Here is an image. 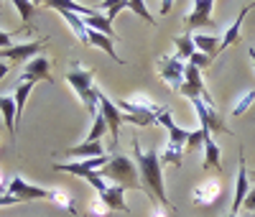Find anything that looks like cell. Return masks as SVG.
Here are the masks:
<instances>
[{
  "instance_id": "1",
  "label": "cell",
  "mask_w": 255,
  "mask_h": 217,
  "mask_svg": "<svg viewBox=\"0 0 255 217\" xmlns=\"http://www.w3.org/2000/svg\"><path fill=\"white\" fill-rule=\"evenodd\" d=\"M133 156H135V166L140 171V177H143V184L148 187V192L153 194V200L156 205L161 207H171V202H168L166 197V187H163V166H161V154L156 148L151 151H145L143 154V148L138 141H133Z\"/></svg>"
},
{
  "instance_id": "2",
  "label": "cell",
  "mask_w": 255,
  "mask_h": 217,
  "mask_svg": "<svg viewBox=\"0 0 255 217\" xmlns=\"http://www.w3.org/2000/svg\"><path fill=\"white\" fill-rule=\"evenodd\" d=\"M100 177L108 182V184L120 187V189H143V192H148V187L138 179V177H140L138 166L128 159V156H123V154L110 156V164L102 169Z\"/></svg>"
},
{
  "instance_id": "3",
  "label": "cell",
  "mask_w": 255,
  "mask_h": 217,
  "mask_svg": "<svg viewBox=\"0 0 255 217\" xmlns=\"http://www.w3.org/2000/svg\"><path fill=\"white\" fill-rule=\"evenodd\" d=\"M67 82L72 84V90L79 95L82 105L87 107V113L95 118L100 113V90L95 87V74L90 69H84L79 61H72V67L67 72Z\"/></svg>"
},
{
  "instance_id": "4",
  "label": "cell",
  "mask_w": 255,
  "mask_h": 217,
  "mask_svg": "<svg viewBox=\"0 0 255 217\" xmlns=\"http://www.w3.org/2000/svg\"><path fill=\"white\" fill-rule=\"evenodd\" d=\"M179 92L184 97H189V100H204L207 105H215V100H212L207 84L202 79V72L194 67V64H186V69H184V84H181Z\"/></svg>"
},
{
  "instance_id": "5",
  "label": "cell",
  "mask_w": 255,
  "mask_h": 217,
  "mask_svg": "<svg viewBox=\"0 0 255 217\" xmlns=\"http://www.w3.org/2000/svg\"><path fill=\"white\" fill-rule=\"evenodd\" d=\"M156 67H158V77L171 87V90H181L184 84V69L186 64L179 59V56H158L156 59Z\"/></svg>"
},
{
  "instance_id": "6",
  "label": "cell",
  "mask_w": 255,
  "mask_h": 217,
  "mask_svg": "<svg viewBox=\"0 0 255 217\" xmlns=\"http://www.w3.org/2000/svg\"><path fill=\"white\" fill-rule=\"evenodd\" d=\"M191 105H194V110H197V115H199V125H207L212 133H232V130L227 128V123H225V118L217 113V107L215 105H207L204 100H191Z\"/></svg>"
},
{
  "instance_id": "7",
  "label": "cell",
  "mask_w": 255,
  "mask_h": 217,
  "mask_svg": "<svg viewBox=\"0 0 255 217\" xmlns=\"http://www.w3.org/2000/svg\"><path fill=\"white\" fill-rule=\"evenodd\" d=\"M5 194L15 197L18 202H31V200H49L51 189H41V187H33V184L23 182V177H13L5 187Z\"/></svg>"
},
{
  "instance_id": "8",
  "label": "cell",
  "mask_w": 255,
  "mask_h": 217,
  "mask_svg": "<svg viewBox=\"0 0 255 217\" xmlns=\"http://www.w3.org/2000/svg\"><path fill=\"white\" fill-rule=\"evenodd\" d=\"M110 164V156H97V159H82V161H72V164H54V171H64V174H74V177H87L90 171L105 169Z\"/></svg>"
},
{
  "instance_id": "9",
  "label": "cell",
  "mask_w": 255,
  "mask_h": 217,
  "mask_svg": "<svg viewBox=\"0 0 255 217\" xmlns=\"http://www.w3.org/2000/svg\"><path fill=\"white\" fill-rule=\"evenodd\" d=\"M222 192V182L220 179H204L194 187V192H191V202H194L197 207H209L215 205L217 197Z\"/></svg>"
},
{
  "instance_id": "10",
  "label": "cell",
  "mask_w": 255,
  "mask_h": 217,
  "mask_svg": "<svg viewBox=\"0 0 255 217\" xmlns=\"http://www.w3.org/2000/svg\"><path fill=\"white\" fill-rule=\"evenodd\" d=\"M49 38H41V41H28V43H15V46L10 49H3L0 51V59H8V61H31L33 54L41 51V46H44Z\"/></svg>"
},
{
  "instance_id": "11",
  "label": "cell",
  "mask_w": 255,
  "mask_h": 217,
  "mask_svg": "<svg viewBox=\"0 0 255 217\" xmlns=\"http://www.w3.org/2000/svg\"><path fill=\"white\" fill-rule=\"evenodd\" d=\"M212 8H215L212 0H197V3H194V13L186 18V31L184 33H191L197 28L212 26Z\"/></svg>"
},
{
  "instance_id": "12",
  "label": "cell",
  "mask_w": 255,
  "mask_h": 217,
  "mask_svg": "<svg viewBox=\"0 0 255 217\" xmlns=\"http://www.w3.org/2000/svg\"><path fill=\"white\" fill-rule=\"evenodd\" d=\"M20 79H28V82H51V74H49V59L46 56H33L26 67H23V74Z\"/></svg>"
},
{
  "instance_id": "13",
  "label": "cell",
  "mask_w": 255,
  "mask_h": 217,
  "mask_svg": "<svg viewBox=\"0 0 255 217\" xmlns=\"http://www.w3.org/2000/svg\"><path fill=\"white\" fill-rule=\"evenodd\" d=\"M255 3H248V5H243L240 8V13H238V18L232 20V26L222 33V46H220V54L227 49V46H232V43H238L240 41V33H243V20H245V13H250V8H253Z\"/></svg>"
},
{
  "instance_id": "14",
  "label": "cell",
  "mask_w": 255,
  "mask_h": 217,
  "mask_svg": "<svg viewBox=\"0 0 255 217\" xmlns=\"http://www.w3.org/2000/svg\"><path fill=\"white\" fill-rule=\"evenodd\" d=\"M0 115H3L8 133L15 141V133H18V107H15V100L10 95H0Z\"/></svg>"
},
{
  "instance_id": "15",
  "label": "cell",
  "mask_w": 255,
  "mask_h": 217,
  "mask_svg": "<svg viewBox=\"0 0 255 217\" xmlns=\"http://www.w3.org/2000/svg\"><path fill=\"white\" fill-rule=\"evenodd\" d=\"M194 46L197 51L207 54L212 61L220 56V46H222V36H212V33H194Z\"/></svg>"
},
{
  "instance_id": "16",
  "label": "cell",
  "mask_w": 255,
  "mask_h": 217,
  "mask_svg": "<svg viewBox=\"0 0 255 217\" xmlns=\"http://www.w3.org/2000/svg\"><path fill=\"white\" fill-rule=\"evenodd\" d=\"M248 197V171H245V159H240L238 166V182H235V200H232V215H238L245 205Z\"/></svg>"
},
{
  "instance_id": "17",
  "label": "cell",
  "mask_w": 255,
  "mask_h": 217,
  "mask_svg": "<svg viewBox=\"0 0 255 217\" xmlns=\"http://www.w3.org/2000/svg\"><path fill=\"white\" fill-rule=\"evenodd\" d=\"M204 169H215L217 174H222V151H220V146L215 143V138H207V143H204V164H202Z\"/></svg>"
},
{
  "instance_id": "18",
  "label": "cell",
  "mask_w": 255,
  "mask_h": 217,
  "mask_svg": "<svg viewBox=\"0 0 255 217\" xmlns=\"http://www.w3.org/2000/svg\"><path fill=\"white\" fill-rule=\"evenodd\" d=\"M84 23H87V28H92V31H100V33H105L108 38H113L115 41V31H113V23L108 20V15L105 13H95V15H90V18H84Z\"/></svg>"
},
{
  "instance_id": "19",
  "label": "cell",
  "mask_w": 255,
  "mask_h": 217,
  "mask_svg": "<svg viewBox=\"0 0 255 217\" xmlns=\"http://www.w3.org/2000/svg\"><path fill=\"white\" fill-rule=\"evenodd\" d=\"M90 46H97V49H102L105 54H110L118 64H125L118 54H115V46H113V38H108V36H105V33H100V31H92L90 28Z\"/></svg>"
},
{
  "instance_id": "20",
  "label": "cell",
  "mask_w": 255,
  "mask_h": 217,
  "mask_svg": "<svg viewBox=\"0 0 255 217\" xmlns=\"http://www.w3.org/2000/svg\"><path fill=\"white\" fill-rule=\"evenodd\" d=\"M33 87H36V82H28V79H18V84H15L13 100H15V107H18V123H20V113H23L26 100H28V95H31Z\"/></svg>"
},
{
  "instance_id": "21",
  "label": "cell",
  "mask_w": 255,
  "mask_h": 217,
  "mask_svg": "<svg viewBox=\"0 0 255 217\" xmlns=\"http://www.w3.org/2000/svg\"><path fill=\"white\" fill-rule=\"evenodd\" d=\"M67 154H69V156H92V159L108 156V154H105V148H102V141H100V143L84 141V143H79V146H74V148H67Z\"/></svg>"
},
{
  "instance_id": "22",
  "label": "cell",
  "mask_w": 255,
  "mask_h": 217,
  "mask_svg": "<svg viewBox=\"0 0 255 217\" xmlns=\"http://www.w3.org/2000/svg\"><path fill=\"white\" fill-rule=\"evenodd\" d=\"M184 154H186V148L184 146H179V143H168L166 148H163V154H161V166H166V164H174V166H184Z\"/></svg>"
},
{
  "instance_id": "23",
  "label": "cell",
  "mask_w": 255,
  "mask_h": 217,
  "mask_svg": "<svg viewBox=\"0 0 255 217\" xmlns=\"http://www.w3.org/2000/svg\"><path fill=\"white\" fill-rule=\"evenodd\" d=\"M209 136H212V130L207 125H199L197 130H191V136L186 141V154H194L197 148H204V143H207Z\"/></svg>"
},
{
  "instance_id": "24",
  "label": "cell",
  "mask_w": 255,
  "mask_h": 217,
  "mask_svg": "<svg viewBox=\"0 0 255 217\" xmlns=\"http://www.w3.org/2000/svg\"><path fill=\"white\" fill-rule=\"evenodd\" d=\"M176 49H179V59L186 64L191 56H194L197 54V46H194V36H191V33H184V36H179L176 38Z\"/></svg>"
},
{
  "instance_id": "25",
  "label": "cell",
  "mask_w": 255,
  "mask_h": 217,
  "mask_svg": "<svg viewBox=\"0 0 255 217\" xmlns=\"http://www.w3.org/2000/svg\"><path fill=\"white\" fill-rule=\"evenodd\" d=\"M49 200H51L56 207L67 210L69 215H74V212H77V210H74V202H72V197H69V192H64V189H59V187H54V189H51Z\"/></svg>"
},
{
  "instance_id": "26",
  "label": "cell",
  "mask_w": 255,
  "mask_h": 217,
  "mask_svg": "<svg viewBox=\"0 0 255 217\" xmlns=\"http://www.w3.org/2000/svg\"><path fill=\"white\" fill-rule=\"evenodd\" d=\"M105 130H108V120H105V115H102V113H97V115L92 118V128H90V136H87V141L100 143Z\"/></svg>"
},
{
  "instance_id": "27",
  "label": "cell",
  "mask_w": 255,
  "mask_h": 217,
  "mask_svg": "<svg viewBox=\"0 0 255 217\" xmlns=\"http://www.w3.org/2000/svg\"><path fill=\"white\" fill-rule=\"evenodd\" d=\"M13 5L18 8L20 18H23V23L28 26V23H31V18H33V13H36V8H38V3H28V0H15Z\"/></svg>"
},
{
  "instance_id": "28",
  "label": "cell",
  "mask_w": 255,
  "mask_h": 217,
  "mask_svg": "<svg viewBox=\"0 0 255 217\" xmlns=\"http://www.w3.org/2000/svg\"><path fill=\"white\" fill-rule=\"evenodd\" d=\"M255 102V90H248L245 95H240V100L235 102V107H232V115H235V118H240L245 110H248V107Z\"/></svg>"
},
{
  "instance_id": "29",
  "label": "cell",
  "mask_w": 255,
  "mask_h": 217,
  "mask_svg": "<svg viewBox=\"0 0 255 217\" xmlns=\"http://www.w3.org/2000/svg\"><path fill=\"white\" fill-rule=\"evenodd\" d=\"M128 8H130L135 15H140L143 20H148V23H156V18L148 13V5L145 3H140V0H128Z\"/></svg>"
},
{
  "instance_id": "30",
  "label": "cell",
  "mask_w": 255,
  "mask_h": 217,
  "mask_svg": "<svg viewBox=\"0 0 255 217\" xmlns=\"http://www.w3.org/2000/svg\"><path fill=\"white\" fill-rule=\"evenodd\" d=\"M90 212H92V215H100V217H110V212H113V210H110L108 205H105L100 197H95V200L90 202Z\"/></svg>"
},
{
  "instance_id": "31",
  "label": "cell",
  "mask_w": 255,
  "mask_h": 217,
  "mask_svg": "<svg viewBox=\"0 0 255 217\" xmlns=\"http://www.w3.org/2000/svg\"><path fill=\"white\" fill-rule=\"evenodd\" d=\"M186 64H194V67H197L199 72H204V69L209 67V64H212V59H209L207 54H202V51H197V54H194V56H191V59H189Z\"/></svg>"
},
{
  "instance_id": "32",
  "label": "cell",
  "mask_w": 255,
  "mask_h": 217,
  "mask_svg": "<svg viewBox=\"0 0 255 217\" xmlns=\"http://www.w3.org/2000/svg\"><path fill=\"white\" fill-rule=\"evenodd\" d=\"M10 46H15V43H13V36L0 28V51H3V49H10Z\"/></svg>"
},
{
  "instance_id": "33",
  "label": "cell",
  "mask_w": 255,
  "mask_h": 217,
  "mask_svg": "<svg viewBox=\"0 0 255 217\" xmlns=\"http://www.w3.org/2000/svg\"><path fill=\"white\" fill-rule=\"evenodd\" d=\"M245 212H250V215H255V189H250L248 192V197H245Z\"/></svg>"
},
{
  "instance_id": "34",
  "label": "cell",
  "mask_w": 255,
  "mask_h": 217,
  "mask_svg": "<svg viewBox=\"0 0 255 217\" xmlns=\"http://www.w3.org/2000/svg\"><path fill=\"white\" fill-rule=\"evenodd\" d=\"M5 205H18V200L10 197V194H3V197H0V207H5Z\"/></svg>"
},
{
  "instance_id": "35",
  "label": "cell",
  "mask_w": 255,
  "mask_h": 217,
  "mask_svg": "<svg viewBox=\"0 0 255 217\" xmlns=\"http://www.w3.org/2000/svg\"><path fill=\"white\" fill-rule=\"evenodd\" d=\"M8 74V61H0V79Z\"/></svg>"
},
{
  "instance_id": "36",
  "label": "cell",
  "mask_w": 255,
  "mask_h": 217,
  "mask_svg": "<svg viewBox=\"0 0 255 217\" xmlns=\"http://www.w3.org/2000/svg\"><path fill=\"white\" fill-rule=\"evenodd\" d=\"M8 184H5V174H3V169H0V189H5Z\"/></svg>"
},
{
  "instance_id": "37",
  "label": "cell",
  "mask_w": 255,
  "mask_h": 217,
  "mask_svg": "<svg viewBox=\"0 0 255 217\" xmlns=\"http://www.w3.org/2000/svg\"><path fill=\"white\" fill-rule=\"evenodd\" d=\"M166 10H171V3H161V13L166 15Z\"/></svg>"
},
{
  "instance_id": "38",
  "label": "cell",
  "mask_w": 255,
  "mask_h": 217,
  "mask_svg": "<svg viewBox=\"0 0 255 217\" xmlns=\"http://www.w3.org/2000/svg\"><path fill=\"white\" fill-rule=\"evenodd\" d=\"M248 54H250V59H253V64H255V49H248Z\"/></svg>"
},
{
  "instance_id": "39",
  "label": "cell",
  "mask_w": 255,
  "mask_h": 217,
  "mask_svg": "<svg viewBox=\"0 0 255 217\" xmlns=\"http://www.w3.org/2000/svg\"><path fill=\"white\" fill-rule=\"evenodd\" d=\"M227 217H238V215H232V212H230V215H227Z\"/></svg>"
},
{
  "instance_id": "40",
  "label": "cell",
  "mask_w": 255,
  "mask_h": 217,
  "mask_svg": "<svg viewBox=\"0 0 255 217\" xmlns=\"http://www.w3.org/2000/svg\"><path fill=\"white\" fill-rule=\"evenodd\" d=\"M250 217H255V215H250Z\"/></svg>"
}]
</instances>
